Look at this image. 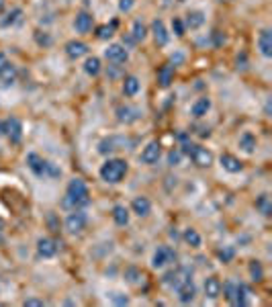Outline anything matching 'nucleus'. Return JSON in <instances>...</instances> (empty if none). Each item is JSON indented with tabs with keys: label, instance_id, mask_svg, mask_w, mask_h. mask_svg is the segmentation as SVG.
Here are the masks:
<instances>
[{
	"label": "nucleus",
	"instance_id": "f257e3e1",
	"mask_svg": "<svg viewBox=\"0 0 272 307\" xmlns=\"http://www.w3.org/2000/svg\"><path fill=\"white\" fill-rule=\"evenodd\" d=\"M90 203V193H88V186L82 178H74L70 180L68 188H66V199H64V205L70 209H82Z\"/></svg>",
	"mask_w": 272,
	"mask_h": 307
},
{
	"label": "nucleus",
	"instance_id": "f03ea898",
	"mask_svg": "<svg viewBox=\"0 0 272 307\" xmlns=\"http://www.w3.org/2000/svg\"><path fill=\"white\" fill-rule=\"evenodd\" d=\"M127 174V162L121 158H108L102 166H100V178L106 182H121L123 176Z\"/></svg>",
	"mask_w": 272,
	"mask_h": 307
},
{
	"label": "nucleus",
	"instance_id": "7ed1b4c3",
	"mask_svg": "<svg viewBox=\"0 0 272 307\" xmlns=\"http://www.w3.org/2000/svg\"><path fill=\"white\" fill-rule=\"evenodd\" d=\"M180 151L186 154V156H190V160H192L199 168H209V166L213 164V154H211L207 147H203V145H195V143H188V141H186Z\"/></svg>",
	"mask_w": 272,
	"mask_h": 307
},
{
	"label": "nucleus",
	"instance_id": "20e7f679",
	"mask_svg": "<svg viewBox=\"0 0 272 307\" xmlns=\"http://www.w3.org/2000/svg\"><path fill=\"white\" fill-rule=\"evenodd\" d=\"M27 164H29V168H31L37 176H45V174H49V176H60V174H62L51 162L43 160L41 156H37V154H29V156H27Z\"/></svg>",
	"mask_w": 272,
	"mask_h": 307
},
{
	"label": "nucleus",
	"instance_id": "39448f33",
	"mask_svg": "<svg viewBox=\"0 0 272 307\" xmlns=\"http://www.w3.org/2000/svg\"><path fill=\"white\" fill-rule=\"evenodd\" d=\"M188 281H192V271L188 266H180L168 275H164V279H162V283L172 287V289H180L182 285H186Z\"/></svg>",
	"mask_w": 272,
	"mask_h": 307
},
{
	"label": "nucleus",
	"instance_id": "423d86ee",
	"mask_svg": "<svg viewBox=\"0 0 272 307\" xmlns=\"http://www.w3.org/2000/svg\"><path fill=\"white\" fill-rule=\"evenodd\" d=\"M0 135H7L13 143H19L23 137V125L17 117H9L5 121H0Z\"/></svg>",
	"mask_w": 272,
	"mask_h": 307
},
{
	"label": "nucleus",
	"instance_id": "0eeeda50",
	"mask_svg": "<svg viewBox=\"0 0 272 307\" xmlns=\"http://www.w3.org/2000/svg\"><path fill=\"white\" fill-rule=\"evenodd\" d=\"M176 260V252L170 248V246H160L156 252H153V258H151V264L153 268H162V266H166L170 262Z\"/></svg>",
	"mask_w": 272,
	"mask_h": 307
},
{
	"label": "nucleus",
	"instance_id": "6e6552de",
	"mask_svg": "<svg viewBox=\"0 0 272 307\" xmlns=\"http://www.w3.org/2000/svg\"><path fill=\"white\" fill-rule=\"evenodd\" d=\"M104 58L111 62V64H125L127 60H129V54H127V49L123 47V45H119V43H113V45H108L106 49H104Z\"/></svg>",
	"mask_w": 272,
	"mask_h": 307
},
{
	"label": "nucleus",
	"instance_id": "1a4fd4ad",
	"mask_svg": "<svg viewBox=\"0 0 272 307\" xmlns=\"http://www.w3.org/2000/svg\"><path fill=\"white\" fill-rule=\"evenodd\" d=\"M86 223H88L86 215H84L82 211H78V209L66 217V229H68L70 234H80V232L86 227Z\"/></svg>",
	"mask_w": 272,
	"mask_h": 307
},
{
	"label": "nucleus",
	"instance_id": "9d476101",
	"mask_svg": "<svg viewBox=\"0 0 272 307\" xmlns=\"http://www.w3.org/2000/svg\"><path fill=\"white\" fill-rule=\"evenodd\" d=\"M160 156H162V145L158 141H149L141 151V162L143 164H156L160 160Z\"/></svg>",
	"mask_w": 272,
	"mask_h": 307
},
{
	"label": "nucleus",
	"instance_id": "9b49d317",
	"mask_svg": "<svg viewBox=\"0 0 272 307\" xmlns=\"http://www.w3.org/2000/svg\"><path fill=\"white\" fill-rule=\"evenodd\" d=\"M66 54H68V58H70V60H80L82 56H86V54H88V45H86V43H82V41L72 39V41H68V43H66Z\"/></svg>",
	"mask_w": 272,
	"mask_h": 307
},
{
	"label": "nucleus",
	"instance_id": "f8f14e48",
	"mask_svg": "<svg viewBox=\"0 0 272 307\" xmlns=\"http://www.w3.org/2000/svg\"><path fill=\"white\" fill-rule=\"evenodd\" d=\"M258 49L264 58H272V33L270 29H262L258 37Z\"/></svg>",
	"mask_w": 272,
	"mask_h": 307
},
{
	"label": "nucleus",
	"instance_id": "ddd939ff",
	"mask_svg": "<svg viewBox=\"0 0 272 307\" xmlns=\"http://www.w3.org/2000/svg\"><path fill=\"white\" fill-rule=\"evenodd\" d=\"M56 252H58V246H56V242H53V240L41 238V240L37 242V254L41 256V258H53V256H56Z\"/></svg>",
	"mask_w": 272,
	"mask_h": 307
},
{
	"label": "nucleus",
	"instance_id": "4468645a",
	"mask_svg": "<svg viewBox=\"0 0 272 307\" xmlns=\"http://www.w3.org/2000/svg\"><path fill=\"white\" fill-rule=\"evenodd\" d=\"M151 33H153L156 45H166V43H168V39H170V35H168V31H166L164 23H162L160 19H158V21H153V25H151Z\"/></svg>",
	"mask_w": 272,
	"mask_h": 307
},
{
	"label": "nucleus",
	"instance_id": "2eb2a0df",
	"mask_svg": "<svg viewBox=\"0 0 272 307\" xmlns=\"http://www.w3.org/2000/svg\"><path fill=\"white\" fill-rule=\"evenodd\" d=\"M131 209H133V213H135V215L145 217V215L151 211V203H149V199H147V197H135V199H133V203H131Z\"/></svg>",
	"mask_w": 272,
	"mask_h": 307
},
{
	"label": "nucleus",
	"instance_id": "dca6fc26",
	"mask_svg": "<svg viewBox=\"0 0 272 307\" xmlns=\"http://www.w3.org/2000/svg\"><path fill=\"white\" fill-rule=\"evenodd\" d=\"M205 295L209 299H217V297L221 295V283H219V279H217V277H209L205 281Z\"/></svg>",
	"mask_w": 272,
	"mask_h": 307
},
{
	"label": "nucleus",
	"instance_id": "f3484780",
	"mask_svg": "<svg viewBox=\"0 0 272 307\" xmlns=\"http://www.w3.org/2000/svg\"><path fill=\"white\" fill-rule=\"evenodd\" d=\"M219 162H221V166H223L227 172H234V174H236V172H242V168H244V164H242L236 156H231V154H223Z\"/></svg>",
	"mask_w": 272,
	"mask_h": 307
},
{
	"label": "nucleus",
	"instance_id": "a211bd4d",
	"mask_svg": "<svg viewBox=\"0 0 272 307\" xmlns=\"http://www.w3.org/2000/svg\"><path fill=\"white\" fill-rule=\"evenodd\" d=\"M74 29H76L78 33H90V29H92V15H88V13H78V17H76V21H74Z\"/></svg>",
	"mask_w": 272,
	"mask_h": 307
},
{
	"label": "nucleus",
	"instance_id": "6ab92c4d",
	"mask_svg": "<svg viewBox=\"0 0 272 307\" xmlns=\"http://www.w3.org/2000/svg\"><path fill=\"white\" fill-rule=\"evenodd\" d=\"M209 109H211V98H207V96H203V98H199L195 105H192V109H190V113H192V117H197V119H201V117H205L207 113H209Z\"/></svg>",
	"mask_w": 272,
	"mask_h": 307
},
{
	"label": "nucleus",
	"instance_id": "aec40b11",
	"mask_svg": "<svg viewBox=\"0 0 272 307\" xmlns=\"http://www.w3.org/2000/svg\"><path fill=\"white\" fill-rule=\"evenodd\" d=\"M139 111L137 109H131V107H119L117 109V119L121 121V123H133V121H137L139 119Z\"/></svg>",
	"mask_w": 272,
	"mask_h": 307
},
{
	"label": "nucleus",
	"instance_id": "412c9836",
	"mask_svg": "<svg viewBox=\"0 0 272 307\" xmlns=\"http://www.w3.org/2000/svg\"><path fill=\"white\" fill-rule=\"evenodd\" d=\"M176 293H178V299H180V303H190V301L195 299V293H197V289H195V283H192V281H188L186 285H182L180 289H176Z\"/></svg>",
	"mask_w": 272,
	"mask_h": 307
},
{
	"label": "nucleus",
	"instance_id": "4be33fe9",
	"mask_svg": "<svg viewBox=\"0 0 272 307\" xmlns=\"http://www.w3.org/2000/svg\"><path fill=\"white\" fill-rule=\"evenodd\" d=\"M121 143H125L121 137H106V139H102V141L98 143V151H100V154L115 151V149H119Z\"/></svg>",
	"mask_w": 272,
	"mask_h": 307
},
{
	"label": "nucleus",
	"instance_id": "5701e85b",
	"mask_svg": "<svg viewBox=\"0 0 272 307\" xmlns=\"http://www.w3.org/2000/svg\"><path fill=\"white\" fill-rule=\"evenodd\" d=\"M113 219L117 225H127L129 223V209L125 205H115L113 207Z\"/></svg>",
	"mask_w": 272,
	"mask_h": 307
},
{
	"label": "nucleus",
	"instance_id": "b1692460",
	"mask_svg": "<svg viewBox=\"0 0 272 307\" xmlns=\"http://www.w3.org/2000/svg\"><path fill=\"white\" fill-rule=\"evenodd\" d=\"M248 295H250L248 287L242 285V283H238V285H236V295H234V305H238V307L248 305Z\"/></svg>",
	"mask_w": 272,
	"mask_h": 307
},
{
	"label": "nucleus",
	"instance_id": "393cba45",
	"mask_svg": "<svg viewBox=\"0 0 272 307\" xmlns=\"http://www.w3.org/2000/svg\"><path fill=\"white\" fill-rule=\"evenodd\" d=\"M172 76H174V70L170 66H162L158 70V82H160V86L162 88H168L170 82H172Z\"/></svg>",
	"mask_w": 272,
	"mask_h": 307
},
{
	"label": "nucleus",
	"instance_id": "a878e982",
	"mask_svg": "<svg viewBox=\"0 0 272 307\" xmlns=\"http://www.w3.org/2000/svg\"><path fill=\"white\" fill-rule=\"evenodd\" d=\"M256 209L262 213V215H270L272 213V203H270V197L268 195H260L258 199H256Z\"/></svg>",
	"mask_w": 272,
	"mask_h": 307
},
{
	"label": "nucleus",
	"instance_id": "bb28decb",
	"mask_svg": "<svg viewBox=\"0 0 272 307\" xmlns=\"http://www.w3.org/2000/svg\"><path fill=\"white\" fill-rule=\"evenodd\" d=\"M123 92H125L127 96H135V94L139 92V80H137L135 76H127V78L123 80Z\"/></svg>",
	"mask_w": 272,
	"mask_h": 307
},
{
	"label": "nucleus",
	"instance_id": "cd10ccee",
	"mask_svg": "<svg viewBox=\"0 0 272 307\" xmlns=\"http://www.w3.org/2000/svg\"><path fill=\"white\" fill-rule=\"evenodd\" d=\"M203 23H205V15L201 11H192V13L186 15V27L188 29H199Z\"/></svg>",
	"mask_w": 272,
	"mask_h": 307
},
{
	"label": "nucleus",
	"instance_id": "c85d7f7f",
	"mask_svg": "<svg viewBox=\"0 0 272 307\" xmlns=\"http://www.w3.org/2000/svg\"><path fill=\"white\" fill-rule=\"evenodd\" d=\"M240 147H242L246 154H252L254 147H256V137H254L252 133H244V135L240 137Z\"/></svg>",
	"mask_w": 272,
	"mask_h": 307
},
{
	"label": "nucleus",
	"instance_id": "c756f323",
	"mask_svg": "<svg viewBox=\"0 0 272 307\" xmlns=\"http://www.w3.org/2000/svg\"><path fill=\"white\" fill-rule=\"evenodd\" d=\"M182 238H184V242H186L188 246H192V248H201V242H203V240H201V236H199V232H197V229L188 227V229L184 232V236H182Z\"/></svg>",
	"mask_w": 272,
	"mask_h": 307
},
{
	"label": "nucleus",
	"instance_id": "7c9ffc66",
	"mask_svg": "<svg viewBox=\"0 0 272 307\" xmlns=\"http://www.w3.org/2000/svg\"><path fill=\"white\" fill-rule=\"evenodd\" d=\"M115 29H117V21H113L111 25H102L96 29V37L98 39H111L115 35Z\"/></svg>",
	"mask_w": 272,
	"mask_h": 307
},
{
	"label": "nucleus",
	"instance_id": "2f4dec72",
	"mask_svg": "<svg viewBox=\"0 0 272 307\" xmlns=\"http://www.w3.org/2000/svg\"><path fill=\"white\" fill-rule=\"evenodd\" d=\"M84 72H86L88 76H96V74L100 72V60H98V58H88V60L84 62Z\"/></svg>",
	"mask_w": 272,
	"mask_h": 307
},
{
	"label": "nucleus",
	"instance_id": "473e14b6",
	"mask_svg": "<svg viewBox=\"0 0 272 307\" xmlns=\"http://www.w3.org/2000/svg\"><path fill=\"white\" fill-rule=\"evenodd\" d=\"M21 17H23V11H21V9H13V11L7 15V19H3V23H0V25H3V27H13L15 23L21 21Z\"/></svg>",
	"mask_w": 272,
	"mask_h": 307
},
{
	"label": "nucleus",
	"instance_id": "72a5a7b5",
	"mask_svg": "<svg viewBox=\"0 0 272 307\" xmlns=\"http://www.w3.org/2000/svg\"><path fill=\"white\" fill-rule=\"evenodd\" d=\"M145 35H147V29H145V25L141 23V21H135L133 23V41H143L145 39Z\"/></svg>",
	"mask_w": 272,
	"mask_h": 307
},
{
	"label": "nucleus",
	"instance_id": "f704fd0d",
	"mask_svg": "<svg viewBox=\"0 0 272 307\" xmlns=\"http://www.w3.org/2000/svg\"><path fill=\"white\" fill-rule=\"evenodd\" d=\"M234 256H236V250H234V248H223V250H219V260H221V262H231Z\"/></svg>",
	"mask_w": 272,
	"mask_h": 307
},
{
	"label": "nucleus",
	"instance_id": "c9c22d12",
	"mask_svg": "<svg viewBox=\"0 0 272 307\" xmlns=\"http://www.w3.org/2000/svg\"><path fill=\"white\" fill-rule=\"evenodd\" d=\"M250 275H252V279H254V281H262L264 271H262V266H260L258 262H252V264H250Z\"/></svg>",
	"mask_w": 272,
	"mask_h": 307
},
{
	"label": "nucleus",
	"instance_id": "e433bc0d",
	"mask_svg": "<svg viewBox=\"0 0 272 307\" xmlns=\"http://www.w3.org/2000/svg\"><path fill=\"white\" fill-rule=\"evenodd\" d=\"M236 285H238V283L229 281V283H225V285L221 287V289H223V293H225V297H227L231 303H234V295H236Z\"/></svg>",
	"mask_w": 272,
	"mask_h": 307
},
{
	"label": "nucleus",
	"instance_id": "4c0bfd02",
	"mask_svg": "<svg viewBox=\"0 0 272 307\" xmlns=\"http://www.w3.org/2000/svg\"><path fill=\"white\" fill-rule=\"evenodd\" d=\"M180 160H182V151H180V149H172V151L168 154V162H170L172 166H178Z\"/></svg>",
	"mask_w": 272,
	"mask_h": 307
},
{
	"label": "nucleus",
	"instance_id": "58836bf2",
	"mask_svg": "<svg viewBox=\"0 0 272 307\" xmlns=\"http://www.w3.org/2000/svg\"><path fill=\"white\" fill-rule=\"evenodd\" d=\"M172 31H174L178 37H182V35H184V23H182L180 19H174V21H172Z\"/></svg>",
	"mask_w": 272,
	"mask_h": 307
},
{
	"label": "nucleus",
	"instance_id": "ea45409f",
	"mask_svg": "<svg viewBox=\"0 0 272 307\" xmlns=\"http://www.w3.org/2000/svg\"><path fill=\"white\" fill-rule=\"evenodd\" d=\"M9 66H11V62H9V58H7L5 54H3V51H0V74H3V72H5V70H7Z\"/></svg>",
	"mask_w": 272,
	"mask_h": 307
},
{
	"label": "nucleus",
	"instance_id": "a19ab883",
	"mask_svg": "<svg viewBox=\"0 0 272 307\" xmlns=\"http://www.w3.org/2000/svg\"><path fill=\"white\" fill-rule=\"evenodd\" d=\"M131 7H133V0H121V3H119L121 13H129V11H131Z\"/></svg>",
	"mask_w": 272,
	"mask_h": 307
},
{
	"label": "nucleus",
	"instance_id": "79ce46f5",
	"mask_svg": "<svg viewBox=\"0 0 272 307\" xmlns=\"http://www.w3.org/2000/svg\"><path fill=\"white\" fill-rule=\"evenodd\" d=\"M25 307H43V301H39V299H27Z\"/></svg>",
	"mask_w": 272,
	"mask_h": 307
},
{
	"label": "nucleus",
	"instance_id": "37998d69",
	"mask_svg": "<svg viewBox=\"0 0 272 307\" xmlns=\"http://www.w3.org/2000/svg\"><path fill=\"white\" fill-rule=\"evenodd\" d=\"M37 41H39L41 45H49V43H51V39H49L47 35H43V37H41V35H37Z\"/></svg>",
	"mask_w": 272,
	"mask_h": 307
},
{
	"label": "nucleus",
	"instance_id": "c03bdc74",
	"mask_svg": "<svg viewBox=\"0 0 272 307\" xmlns=\"http://www.w3.org/2000/svg\"><path fill=\"white\" fill-rule=\"evenodd\" d=\"M113 299H115V303H119V305H127V301H129L127 297H119V295H115Z\"/></svg>",
	"mask_w": 272,
	"mask_h": 307
},
{
	"label": "nucleus",
	"instance_id": "a18cd8bd",
	"mask_svg": "<svg viewBox=\"0 0 272 307\" xmlns=\"http://www.w3.org/2000/svg\"><path fill=\"white\" fill-rule=\"evenodd\" d=\"M3 9H5V0H0V13H3Z\"/></svg>",
	"mask_w": 272,
	"mask_h": 307
},
{
	"label": "nucleus",
	"instance_id": "49530a36",
	"mask_svg": "<svg viewBox=\"0 0 272 307\" xmlns=\"http://www.w3.org/2000/svg\"><path fill=\"white\" fill-rule=\"evenodd\" d=\"M3 229H5V221H3V219H0V232H3Z\"/></svg>",
	"mask_w": 272,
	"mask_h": 307
},
{
	"label": "nucleus",
	"instance_id": "de8ad7c7",
	"mask_svg": "<svg viewBox=\"0 0 272 307\" xmlns=\"http://www.w3.org/2000/svg\"><path fill=\"white\" fill-rule=\"evenodd\" d=\"M178 3H186V0H178Z\"/></svg>",
	"mask_w": 272,
	"mask_h": 307
}]
</instances>
